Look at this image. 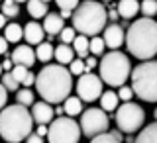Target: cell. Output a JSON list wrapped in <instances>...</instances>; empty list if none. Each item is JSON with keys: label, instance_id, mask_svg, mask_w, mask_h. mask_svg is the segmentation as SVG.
<instances>
[{"label": "cell", "instance_id": "cell-1", "mask_svg": "<svg viewBox=\"0 0 157 143\" xmlns=\"http://www.w3.org/2000/svg\"><path fill=\"white\" fill-rule=\"evenodd\" d=\"M36 90L47 104L65 102L73 90V75L65 65H45L36 77Z\"/></svg>", "mask_w": 157, "mask_h": 143}, {"label": "cell", "instance_id": "cell-2", "mask_svg": "<svg viewBox=\"0 0 157 143\" xmlns=\"http://www.w3.org/2000/svg\"><path fill=\"white\" fill-rule=\"evenodd\" d=\"M126 47L140 61H149L157 55V22L153 18H140L126 33Z\"/></svg>", "mask_w": 157, "mask_h": 143}, {"label": "cell", "instance_id": "cell-3", "mask_svg": "<svg viewBox=\"0 0 157 143\" xmlns=\"http://www.w3.org/2000/svg\"><path fill=\"white\" fill-rule=\"evenodd\" d=\"M33 127L32 112L26 106L12 104L0 110V137L6 143H22Z\"/></svg>", "mask_w": 157, "mask_h": 143}, {"label": "cell", "instance_id": "cell-4", "mask_svg": "<svg viewBox=\"0 0 157 143\" xmlns=\"http://www.w3.org/2000/svg\"><path fill=\"white\" fill-rule=\"evenodd\" d=\"M73 28L75 32H78L81 36H90L94 37L96 33L104 32L106 28V20H108V12L100 2L94 0H85L73 10Z\"/></svg>", "mask_w": 157, "mask_h": 143}, {"label": "cell", "instance_id": "cell-5", "mask_svg": "<svg viewBox=\"0 0 157 143\" xmlns=\"http://www.w3.org/2000/svg\"><path fill=\"white\" fill-rule=\"evenodd\" d=\"M98 69H100V77L102 82H106L108 86H124V82L128 81V77L132 75V63L130 59L126 57V53L114 51L104 53L102 55V61L98 63Z\"/></svg>", "mask_w": 157, "mask_h": 143}, {"label": "cell", "instance_id": "cell-6", "mask_svg": "<svg viewBox=\"0 0 157 143\" xmlns=\"http://www.w3.org/2000/svg\"><path fill=\"white\" fill-rule=\"evenodd\" d=\"M132 90L144 102H157V61H145L132 71Z\"/></svg>", "mask_w": 157, "mask_h": 143}, {"label": "cell", "instance_id": "cell-7", "mask_svg": "<svg viewBox=\"0 0 157 143\" xmlns=\"http://www.w3.org/2000/svg\"><path fill=\"white\" fill-rule=\"evenodd\" d=\"M78 139H81V126L69 116L55 118L47 127L49 143H78Z\"/></svg>", "mask_w": 157, "mask_h": 143}, {"label": "cell", "instance_id": "cell-8", "mask_svg": "<svg viewBox=\"0 0 157 143\" xmlns=\"http://www.w3.org/2000/svg\"><path fill=\"white\" fill-rule=\"evenodd\" d=\"M145 122L144 108L136 102H124L116 110V126L122 134H136Z\"/></svg>", "mask_w": 157, "mask_h": 143}, {"label": "cell", "instance_id": "cell-9", "mask_svg": "<svg viewBox=\"0 0 157 143\" xmlns=\"http://www.w3.org/2000/svg\"><path fill=\"white\" fill-rule=\"evenodd\" d=\"M108 131V116L102 108H88L81 114V134L86 137H96Z\"/></svg>", "mask_w": 157, "mask_h": 143}, {"label": "cell", "instance_id": "cell-10", "mask_svg": "<svg viewBox=\"0 0 157 143\" xmlns=\"http://www.w3.org/2000/svg\"><path fill=\"white\" fill-rule=\"evenodd\" d=\"M77 94L82 102H94L102 96V78L94 73H85L78 77L77 82Z\"/></svg>", "mask_w": 157, "mask_h": 143}, {"label": "cell", "instance_id": "cell-11", "mask_svg": "<svg viewBox=\"0 0 157 143\" xmlns=\"http://www.w3.org/2000/svg\"><path fill=\"white\" fill-rule=\"evenodd\" d=\"M102 39H104V45L110 47L112 51L118 47H122V43L126 41V33H124V28L120 24H110V26L104 28L102 32Z\"/></svg>", "mask_w": 157, "mask_h": 143}, {"label": "cell", "instance_id": "cell-12", "mask_svg": "<svg viewBox=\"0 0 157 143\" xmlns=\"http://www.w3.org/2000/svg\"><path fill=\"white\" fill-rule=\"evenodd\" d=\"M53 116H55V110L51 108V104L47 102H33L32 106V118L37 126H47L53 122Z\"/></svg>", "mask_w": 157, "mask_h": 143}, {"label": "cell", "instance_id": "cell-13", "mask_svg": "<svg viewBox=\"0 0 157 143\" xmlns=\"http://www.w3.org/2000/svg\"><path fill=\"white\" fill-rule=\"evenodd\" d=\"M36 49H32V45H18L12 51V63L14 65H22V67H32L36 63Z\"/></svg>", "mask_w": 157, "mask_h": 143}, {"label": "cell", "instance_id": "cell-14", "mask_svg": "<svg viewBox=\"0 0 157 143\" xmlns=\"http://www.w3.org/2000/svg\"><path fill=\"white\" fill-rule=\"evenodd\" d=\"M45 37V32H43V26L37 22H28L26 28H24V39L28 41V45H39Z\"/></svg>", "mask_w": 157, "mask_h": 143}, {"label": "cell", "instance_id": "cell-15", "mask_svg": "<svg viewBox=\"0 0 157 143\" xmlns=\"http://www.w3.org/2000/svg\"><path fill=\"white\" fill-rule=\"evenodd\" d=\"M65 28L63 26V18L59 14L49 12L45 18H43V32H47V36H59L61 29Z\"/></svg>", "mask_w": 157, "mask_h": 143}, {"label": "cell", "instance_id": "cell-16", "mask_svg": "<svg viewBox=\"0 0 157 143\" xmlns=\"http://www.w3.org/2000/svg\"><path fill=\"white\" fill-rule=\"evenodd\" d=\"M137 12H140V2L137 0H120L118 2V14H120V18L130 20Z\"/></svg>", "mask_w": 157, "mask_h": 143}, {"label": "cell", "instance_id": "cell-17", "mask_svg": "<svg viewBox=\"0 0 157 143\" xmlns=\"http://www.w3.org/2000/svg\"><path fill=\"white\" fill-rule=\"evenodd\" d=\"M59 65H71V61L75 59V51H73L71 45H65V43H61V45L55 47V55Z\"/></svg>", "mask_w": 157, "mask_h": 143}, {"label": "cell", "instance_id": "cell-18", "mask_svg": "<svg viewBox=\"0 0 157 143\" xmlns=\"http://www.w3.org/2000/svg\"><path fill=\"white\" fill-rule=\"evenodd\" d=\"M63 112L69 118H75L78 114H82V100L78 96H69L65 102H63Z\"/></svg>", "mask_w": 157, "mask_h": 143}, {"label": "cell", "instance_id": "cell-19", "mask_svg": "<svg viewBox=\"0 0 157 143\" xmlns=\"http://www.w3.org/2000/svg\"><path fill=\"white\" fill-rule=\"evenodd\" d=\"M134 143H157V122L145 126L144 130L140 131V135L136 137Z\"/></svg>", "mask_w": 157, "mask_h": 143}, {"label": "cell", "instance_id": "cell-20", "mask_svg": "<svg viewBox=\"0 0 157 143\" xmlns=\"http://www.w3.org/2000/svg\"><path fill=\"white\" fill-rule=\"evenodd\" d=\"M118 94L116 92H112V90H106V92H102V96H100V108L104 112H114L118 110Z\"/></svg>", "mask_w": 157, "mask_h": 143}, {"label": "cell", "instance_id": "cell-21", "mask_svg": "<svg viewBox=\"0 0 157 143\" xmlns=\"http://www.w3.org/2000/svg\"><path fill=\"white\" fill-rule=\"evenodd\" d=\"M28 12L32 18H45L47 16V4L43 0H28Z\"/></svg>", "mask_w": 157, "mask_h": 143}, {"label": "cell", "instance_id": "cell-22", "mask_svg": "<svg viewBox=\"0 0 157 143\" xmlns=\"http://www.w3.org/2000/svg\"><path fill=\"white\" fill-rule=\"evenodd\" d=\"M53 55H55V47L49 45L47 41H41L36 49V59L41 61V63H49L53 59Z\"/></svg>", "mask_w": 157, "mask_h": 143}, {"label": "cell", "instance_id": "cell-23", "mask_svg": "<svg viewBox=\"0 0 157 143\" xmlns=\"http://www.w3.org/2000/svg\"><path fill=\"white\" fill-rule=\"evenodd\" d=\"M4 37H6L8 43H18L24 37V28L18 26V24H8L4 28Z\"/></svg>", "mask_w": 157, "mask_h": 143}, {"label": "cell", "instance_id": "cell-24", "mask_svg": "<svg viewBox=\"0 0 157 143\" xmlns=\"http://www.w3.org/2000/svg\"><path fill=\"white\" fill-rule=\"evenodd\" d=\"M88 41H90V39H88L86 36H77L75 37V41H73V51L77 53L78 55V59H86L88 57Z\"/></svg>", "mask_w": 157, "mask_h": 143}, {"label": "cell", "instance_id": "cell-25", "mask_svg": "<svg viewBox=\"0 0 157 143\" xmlns=\"http://www.w3.org/2000/svg\"><path fill=\"white\" fill-rule=\"evenodd\" d=\"M104 39L102 37H90V41H88V51L92 53V57H98V55H104Z\"/></svg>", "mask_w": 157, "mask_h": 143}, {"label": "cell", "instance_id": "cell-26", "mask_svg": "<svg viewBox=\"0 0 157 143\" xmlns=\"http://www.w3.org/2000/svg\"><path fill=\"white\" fill-rule=\"evenodd\" d=\"M33 92L29 90V88H22V90H18V94H16V100H18V104H22V106H33Z\"/></svg>", "mask_w": 157, "mask_h": 143}, {"label": "cell", "instance_id": "cell-27", "mask_svg": "<svg viewBox=\"0 0 157 143\" xmlns=\"http://www.w3.org/2000/svg\"><path fill=\"white\" fill-rule=\"evenodd\" d=\"M2 14L6 18H16L20 14V6L14 0H2Z\"/></svg>", "mask_w": 157, "mask_h": 143}, {"label": "cell", "instance_id": "cell-28", "mask_svg": "<svg viewBox=\"0 0 157 143\" xmlns=\"http://www.w3.org/2000/svg\"><path fill=\"white\" fill-rule=\"evenodd\" d=\"M140 8H141V14L145 18H153L157 14V0H144Z\"/></svg>", "mask_w": 157, "mask_h": 143}, {"label": "cell", "instance_id": "cell-29", "mask_svg": "<svg viewBox=\"0 0 157 143\" xmlns=\"http://www.w3.org/2000/svg\"><path fill=\"white\" fill-rule=\"evenodd\" d=\"M0 82L4 85V88H6L8 92H16V90H18V85H20L16 78L12 77V73H4V75H2V81H0Z\"/></svg>", "mask_w": 157, "mask_h": 143}, {"label": "cell", "instance_id": "cell-30", "mask_svg": "<svg viewBox=\"0 0 157 143\" xmlns=\"http://www.w3.org/2000/svg\"><path fill=\"white\" fill-rule=\"evenodd\" d=\"M85 61L82 59H73L71 61V65H69V73L71 75H77V77H81V75H85Z\"/></svg>", "mask_w": 157, "mask_h": 143}, {"label": "cell", "instance_id": "cell-31", "mask_svg": "<svg viewBox=\"0 0 157 143\" xmlns=\"http://www.w3.org/2000/svg\"><path fill=\"white\" fill-rule=\"evenodd\" d=\"M10 73H12V77L16 78V81L20 82V85H24V81H26V77L29 75V69H28V67H22V65H16V67H14V69H12Z\"/></svg>", "mask_w": 157, "mask_h": 143}, {"label": "cell", "instance_id": "cell-32", "mask_svg": "<svg viewBox=\"0 0 157 143\" xmlns=\"http://www.w3.org/2000/svg\"><path fill=\"white\" fill-rule=\"evenodd\" d=\"M75 28H63L61 33H59V39H61V43H65V45H69V43L75 41Z\"/></svg>", "mask_w": 157, "mask_h": 143}, {"label": "cell", "instance_id": "cell-33", "mask_svg": "<svg viewBox=\"0 0 157 143\" xmlns=\"http://www.w3.org/2000/svg\"><path fill=\"white\" fill-rule=\"evenodd\" d=\"M90 143H122L118 137L114 135V134H100V135H96V137H92L90 139Z\"/></svg>", "mask_w": 157, "mask_h": 143}, {"label": "cell", "instance_id": "cell-34", "mask_svg": "<svg viewBox=\"0 0 157 143\" xmlns=\"http://www.w3.org/2000/svg\"><path fill=\"white\" fill-rule=\"evenodd\" d=\"M134 90H132V86H120V90H118V98L124 102H132V98H134Z\"/></svg>", "mask_w": 157, "mask_h": 143}, {"label": "cell", "instance_id": "cell-35", "mask_svg": "<svg viewBox=\"0 0 157 143\" xmlns=\"http://www.w3.org/2000/svg\"><path fill=\"white\" fill-rule=\"evenodd\" d=\"M55 2L61 10H69V12H73L78 6V0H55Z\"/></svg>", "mask_w": 157, "mask_h": 143}, {"label": "cell", "instance_id": "cell-36", "mask_svg": "<svg viewBox=\"0 0 157 143\" xmlns=\"http://www.w3.org/2000/svg\"><path fill=\"white\" fill-rule=\"evenodd\" d=\"M6 102H8V90L4 88L2 82H0V110L6 108Z\"/></svg>", "mask_w": 157, "mask_h": 143}, {"label": "cell", "instance_id": "cell-37", "mask_svg": "<svg viewBox=\"0 0 157 143\" xmlns=\"http://www.w3.org/2000/svg\"><path fill=\"white\" fill-rule=\"evenodd\" d=\"M96 65H98V63H96V57H86V61H85V69H86V73H90Z\"/></svg>", "mask_w": 157, "mask_h": 143}, {"label": "cell", "instance_id": "cell-38", "mask_svg": "<svg viewBox=\"0 0 157 143\" xmlns=\"http://www.w3.org/2000/svg\"><path fill=\"white\" fill-rule=\"evenodd\" d=\"M26 143H43V137L37 135V134H29L28 139H26Z\"/></svg>", "mask_w": 157, "mask_h": 143}, {"label": "cell", "instance_id": "cell-39", "mask_svg": "<svg viewBox=\"0 0 157 143\" xmlns=\"http://www.w3.org/2000/svg\"><path fill=\"white\" fill-rule=\"evenodd\" d=\"M2 69H4V73H10L14 69V63H12V59H4L2 61Z\"/></svg>", "mask_w": 157, "mask_h": 143}, {"label": "cell", "instance_id": "cell-40", "mask_svg": "<svg viewBox=\"0 0 157 143\" xmlns=\"http://www.w3.org/2000/svg\"><path fill=\"white\" fill-rule=\"evenodd\" d=\"M6 51H8V41L6 37H0V55H6Z\"/></svg>", "mask_w": 157, "mask_h": 143}, {"label": "cell", "instance_id": "cell-41", "mask_svg": "<svg viewBox=\"0 0 157 143\" xmlns=\"http://www.w3.org/2000/svg\"><path fill=\"white\" fill-rule=\"evenodd\" d=\"M37 135H41V137H45L47 135V126H37V131H36Z\"/></svg>", "mask_w": 157, "mask_h": 143}, {"label": "cell", "instance_id": "cell-42", "mask_svg": "<svg viewBox=\"0 0 157 143\" xmlns=\"http://www.w3.org/2000/svg\"><path fill=\"white\" fill-rule=\"evenodd\" d=\"M6 26H8V18L4 16L2 12H0V29H4V28H6Z\"/></svg>", "mask_w": 157, "mask_h": 143}, {"label": "cell", "instance_id": "cell-43", "mask_svg": "<svg viewBox=\"0 0 157 143\" xmlns=\"http://www.w3.org/2000/svg\"><path fill=\"white\" fill-rule=\"evenodd\" d=\"M118 16H120V14H118V10H110V14H108V18H110L112 22H116Z\"/></svg>", "mask_w": 157, "mask_h": 143}, {"label": "cell", "instance_id": "cell-44", "mask_svg": "<svg viewBox=\"0 0 157 143\" xmlns=\"http://www.w3.org/2000/svg\"><path fill=\"white\" fill-rule=\"evenodd\" d=\"M59 16H61L63 20H65V18H73V12H69V10H61V14H59Z\"/></svg>", "mask_w": 157, "mask_h": 143}, {"label": "cell", "instance_id": "cell-45", "mask_svg": "<svg viewBox=\"0 0 157 143\" xmlns=\"http://www.w3.org/2000/svg\"><path fill=\"white\" fill-rule=\"evenodd\" d=\"M55 116H57V118H59V116H63V108H61V106L55 108Z\"/></svg>", "mask_w": 157, "mask_h": 143}, {"label": "cell", "instance_id": "cell-46", "mask_svg": "<svg viewBox=\"0 0 157 143\" xmlns=\"http://www.w3.org/2000/svg\"><path fill=\"white\" fill-rule=\"evenodd\" d=\"M2 71H4V69H2V63H0V77H2V75H4V73H2Z\"/></svg>", "mask_w": 157, "mask_h": 143}, {"label": "cell", "instance_id": "cell-47", "mask_svg": "<svg viewBox=\"0 0 157 143\" xmlns=\"http://www.w3.org/2000/svg\"><path fill=\"white\" fill-rule=\"evenodd\" d=\"M14 2H16V4H20V2H28V0H14Z\"/></svg>", "mask_w": 157, "mask_h": 143}, {"label": "cell", "instance_id": "cell-48", "mask_svg": "<svg viewBox=\"0 0 157 143\" xmlns=\"http://www.w3.org/2000/svg\"><path fill=\"white\" fill-rule=\"evenodd\" d=\"M153 116H155V120H157V108H155V112H153Z\"/></svg>", "mask_w": 157, "mask_h": 143}, {"label": "cell", "instance_id": "cell-49", "mask_svg": "<svg viewBox=\"0 0 157 143\" xmlns=\"http://www.w3.org/2000/svg\"><path fill=\"white\" fill-rule=\"evenodd\" d=\"M43 2H45V4H47V2H51V0H43Z\"/></svg>", "mask_w": 157, "mask_h": 143}, {"label": "cell", "instance_id": "cell-50", "mask_svg": "<svg viewBox=\"0 0 157 143\" xmlns=\"http://www.w3.org/2000/svg\"><path fill=\"white\" fill-rule=\"evenodd\" d=\"M104 2H110V0H104Z\"/></svg>", "mask_w": 157, "mask_h": 143}]
</instances>
